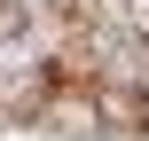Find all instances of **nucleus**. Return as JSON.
Wrapping results in <instances>:
<instances>
[{
  "label": "nucleus",
  "instance_id": "f257e3e1",
  "mask_svg": "<svg viewBox=\"0 0 149 141\" xmlns=\"http://www.w3.org/2000/svg\"><path fill=\"white\" fill-rule=\"evenodd\" d=\"M118 24H126L134 39H149V0H118Z\"/></svg>",
  "mask_w": 149,
  "mask_h": 141
}]
</instances>
